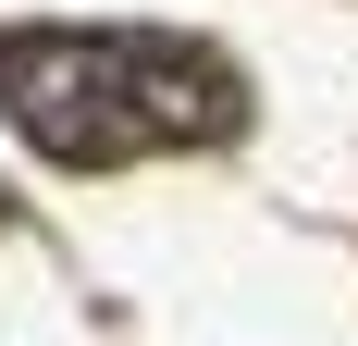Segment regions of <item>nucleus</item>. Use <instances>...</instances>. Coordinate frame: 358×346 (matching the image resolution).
<instances>
[{
    "mask_svg": "<svg viewBox=\"0 0 358 346\" xmlns=\"http://www.w3.org/2000/svg\"><path fill=\"white\" fill-rule=\"evenodd\" d=\"M0 111L50 161H124L148 137L235 124V87L185 50H136V37H13L0 50Z\"/></svg>",
    "mask_w": 358,
    "mask_h": 346,
    "instance_id": "nucleus-1",
    "label": "nucleus"
}]
</instances>
